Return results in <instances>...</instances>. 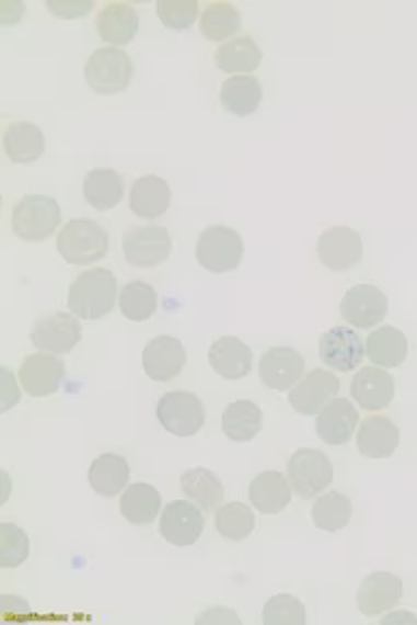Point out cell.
I'll return each mask as SVG.
<instances>
[{
  "label": "cell",
  "instance_id": "cell-40",
  "mask_svg": "<svg viewBox=\"0 0 417 625\" xmlns=\"http://www.w3.org/2000/svg\"><path fill=\"white\" fill-rule=\"evenodd\" d=\"M28 558V535L15 526L4 522L0 526V565L4 569H15Z\"/></svg>",
  "mask_w": 417,
  "mask_h": 625
},
{
  "label": "cell",
  "instance_id": "cell-19",
  "mask_svg": "<svg viewBox=\"0 0 417 625\" xmlns=\"http://www.w3.org/2000/svg\"><path fill=\"white\" fill-rule=\"evenodd\" d=\"M396 394L394 377L379 366L361 368L350 384V396L366 411H379L392 405Z\"/></svg>",
  "mask_w": 417,
  "mask_h": 625
},
{
  "label": "cell",
  "instance_id": "cell-14",
  "mask_svg": "<svg viewBox=\"0 0 417 625\" xmlns=\"http://www.w3.org/2000/svg\"><path fill=\"white\" fill-rule=\"evenodd\" d=\"M339 391V379L332 371L316 368L301 377V382L290 390V405L301 416H318Z\"/></svg>",
  "mask_w": 417,
  "mask_h": 625
},
{
  "label": "cell",
  "instance_id": "cell-22",
  "mask_svg": "<svg viewBox=\"0 0 417 625\" xmlns=\"http://www.w3.org/2000/svg\"><path fill=\"white\" fill-rule=\"evenodd\" d=\"M359 424V411L348 398H334L316 416V433L329 446L346 444Z\"/></svg>",
  "mask_w": 417,
  "mask_h": 625
},
{
  "label": "cell",
  "instance_id": "cell-8",
  "mask_svg": "<svg viewBox=\"0 0 417 625\" xmlns=\"http://www.w3.org/2000/svg\"><path fill=\"white\" fill-rule=\"evenodd\" d=\"M171 236L167 228L150 224L141 228H130L121 238V251L130 266L154 269L163 264L171 253Z\"/></svg>",
  "mask_w": 417,
  "mask_h": 625
},
{
  "label": "cell",
  "instance_id": "cell-30",
  "mask_svg": "<svg viewBox=\"0 0 417 625\" xmlns=\"http://www.w3.org/2000/svg\"><path fill=\"white\" fill-rule=\"evenodd\" d=\"M84 200L91 208L104 213L124 200V178L115 169L97 167L84 175Z\"/></svg>",
  "mask_w": 417,
  "mask_h": 625
},
{
  "label": "cell",
  "instance_id": "cell-16",
  "mask_svg": "<svg viewBox=\"0 0 417 625\" xmlns=\"http://www.w3.org/2000/svg\"><path fill=\"white\" fill-rule=\"evenodd\" d=\"M318 349L323 364L337 373H350L361 366L366 353L361 338L350 327H332L325 331L321 336Z\"/></svg>",
  "mask_w": 417,
  "mask_h": 625
},
{
  "label": "cell",
  "instance_id": "cell-35",
  "mask_svg": "<svg viewBox=\"0 0 417 625\" xmlns=\"http://www.w3.org/2000/svg\"><path fill=\"white\" fill-rule=\"evenodd\" d=\"M241 11L230 2H212L199 18V31L210 42H230L241 29Z\"/></svg>",
  "mask_w": 417,
  "mask_h": 625
},
{
  "label": "cell",
  "instance_id": "cell-31",
  "mask_svg": "<svg viewBox=\"0 0 417 625\" xmlns=\"http://www.w3.org/2000/svg\"><path fill=\"white\" fill-rule=\"evenodd\" d=\"M89 485L93 487L95 493L104 496V498H113L117 493L124 491V487H128V478H130V468L128 462L119 455L113 453H104L100 457L93 459V464L89 466Z\"/></svg>",
  "mask_w": 417,
  "mask_h": 625
},
{
  "label": "cell",
  "instance_id": "cell-39",
  "mask_svg": "<svg viewBox=\"0 0 417 625\" xmlns=\"http://www.w3.org/2000/svg\"><path fill=\"white\" fill-rule=\"evenodd\" d=\"M262 622L264 625H305L308 615H305V606L301 600H297L294 595L281 593V595L270 598L264 604Z\"/></svg>",
  "mask_w": 417,
  "mask_h": 625
},
{
  "label": "cell",
  "instance_id": "cell-13",
  "mask_svg": "<svg viewBox=\"0 0 417 625\" xmlns=\"http://www.w3.org/2000/svg\"><path fill=\"white\" fill-rule=\"evenodd\" d=\"M303 371V355L290 346H273L259 360V379L270 390H292L301 382Z\"/></svg>",
  "mask_w": 417,
  "mask_h": 625
},
{
  "label": "cell",
  "instance_id": "cell-32",
  "mask_svg": "<svg viewBox=\"0 0 417 625\" xmlns=\"http://www.w3.org/2000/svg\"><path fill=\"white\" fill-rule=\"evenodd\" d=\"M262 82L251 75L230 77L221 84V106L236 117L253 115L262 104Z\"/></svg>",
  "mask_w": 417,
  "mask_h": 625
},
{
  "label": "cell",
  "instance_id": "cell-45",
  "mask_svg": "<svg viewBox=\"0 0 417 625\" xmlns=\"http://www.w3.org/2000/svg\"><path fill=\"white\" fill-rule=\"evenodd\" d=\"M403 620H407V622H414V624L417 622L414 615H398V613H396V615H390V617H385L383 622H385V624H392V622H403Z\"/></svg>",
  "mask_w": 417,
  "mask_h": 625
},
{
  "label": "cell",
  "instance_id": "cell-33",
  "mask_svg": "<svg viewBox=\"0 0 417 625\" xmlns=\"http://www.w3.org/2000/svg\"><path fill=\"white\" fill-rule=\"evenodd\" d=\"M262 57H264L262 48L255 44V39L250 35H243V37H234L225 42L217 50L215 64L219 70L241 77V75H250L253 70H257V66L262 64Z\"/></svg>",
  "mask_w": 417,
  "mask_h": 625
},
{
  "label": "cell",
  "instance_id": "cell-28",
  "mask_svg": "<svg viewBox=\"0 0 417 625\" xmlns=\"http://www.w3.org/2000/svg\"><path fill=\"white\" fill-rule=\"evenodd\" d=\"M2 148L11 162H33L44 155L46 139L37 124L31 122H13L7 126L2 135Z\"/></svg>",
  "mask_w": 417,
  "mask_h": 625
},
{
  "label": "cell",
  "instance_id": "cell-41",
  "mask_svg": "<svg viewBox=\"0 0 417 625\" xmlns=\"http://www.w3.org/2000/svg\"><path fill=\"white\" fill-rule=\"evenodd\" d=\"M159 20L173 31L190 29L199 15L197 0H159L157 2Z\"/></svg>",
  "mask_w": 417,
  "mask_h": 625
},
{
  "label": "cell",
  "instance_id": "cell-26",
  "mask_svg": "<svg viewBox=\"0 0 417 625\" xmlns=\"http://www.w3.org/2000/svg\"><path fill=\"white\" fill-rule=\"evenodd\" d=\"M407 353H409L407 336L392 325L379 327L366 340V355L374 366L385 371L401 366L407 360Z\"/></svg>",
  "mask_w": 417,
  "mask_h": 625
},
{
  "label": "cell",
  "instance_id": "cell-15",
  "mask_svg": "<svg viewBox=\"0 0 417 625\" xmlns=\"http://www.w3.org/2000/svg\"><path fill=\"white\" fill-rule=\"evenodd\" d=\"M204 524V513L195 502L173 500L161 515V535L173 546H193L201 537Z\"/></svg>",
  "mask_w": 417,
  "mask_h": 625
},
{
  "label": "cell",
  "instance_id": "cell-44",
  "mask_svg": "<svg viewBox=\"0 0 417 625\" xmlns=\"http://www.w3.org/2000/svg\"><path fill=\"white\" fill-rule=\"evenodd\" d=\"M228 622H232V624H241V620H239V615L236 613H232V611H228V609H212V611H208V613H204V615H199L197 617V624H228Z\"/></svg>",
  "mask_w": 417,
  "mask_h": 625
},
{
  "label": "cell",
  "instance_id": "cell-9",
  "mask_svg": "<svg viewBox=\"0 0 417 625\" xmlns=\"http://www.w3.org/2000/svg\"><path fill=\"white\" fill-rule=\"evenodd\" d=\"M83 338L79 316L72 312H50L39 316L31 329V342L46 353H70Z\"/></svg>",
  "mask_w": 417,
  "mask_h": 625
},
{
  "label": "cell",
  "instance_id": "cell-43",
  "mask_svg": "<svg viewBox=\"0 0 417 625\" xmlns=\"http://www.w3.org/2000/svg\"><path fill=\"white\" fill-rule=\"evenodd\" d=\"M0 377H2V402H0V409L7 411V409H11L20 400V391H18V384H15V379H13L9 368H2Z\"/></svg>",
  "mask_w": 417,
  "mask_h": 625
},
{
  "label": "cell",
  "instance_id": "cell-17",
  "mask_svg": "<svg viewBox=\"0 0 417 625\" xmlns=\"http://www.w3.org/2000/svg\"><path fill=\"white\" fill-rule=\"evenodd\" d=\"M318 258L332 271H348L361 262L363 242L359 232L348 226H335L318 238Z\"/></svg>",
  "mask_w": 417,
  "mask_h": 625
},
{
  "label": "cell",
  "instance_id": "cell-37",
  "mask_svg": "<svg viewBox=\"0 0 417 625\" xmlns=\"http://www.w3.org/2000/svg\"><path fill=\"white\" fill-rule=\"evenodd\" d=\"M215 526L223 539L243 542L255 529V515L245 502H228L217 509Z\"/></svg>",
  "mask_w": 417,
  "mask_h": 625
},
{
  "label": "cell",
  "instance_id": "cell-6",
  "mask_svg": "<svg viewBox=\"0 0 417 625\" xmlns=\"http://www.w3.org/2000/svg\"><path fill=\"white\" fill-rule=\"evenodd\" d=\"M157 418L171 435L193 438L206 422V409L199 396L193 391H167L157 405Z\"/></svg>",
  "mask_w": 417,
  "mask_h": 625
},
{
  "label": "cell",
  "instance_id": "cell-2",
  "mask_svg": "<svg viewBox=\"0 0 417 625\" xmlns=\"http://www.w3.org/2000/svg\"><path fill=\"white\" fill-rule=\"evenodd\" d=\"M61 226V208L55 197L24 195L11 213L13 235L26 242H42Z\"/></svg>",
  "mask_w": 417,
  "mask_h": 625
},
{
  "label": "cell",
  "instance_id": "cell-34",
  "mask_svg": "<svg viewBox=\"0 0 417 625\" xmlns=\"http://www.w3.org/2000/svg\"><path fill=\"white\" fill-rule=\"evenodd\" d=\"M264 424L262 409L251 400H234L223 411V433L232 442H251Z\"/></svg>",
  "mask_w": 417,
  "mask_h": 625
},
{
  "label": "cell",
  "instance_id": "cell-20",
  "mask_svg": "<svg viewBox=\"0 0 417 625\" xmlns=\"http://www.w3.org/2000/svg\"><path fill=\"white\" fill-rule=\"evenodd\" d=\"M208 360H210L212 371L219 377H223L228 382H239V379L250 375L253 353L241 338L223 336V338L212 342V346L208 351Z\"/></svg>",
  "mask_w": 417,
  "mask_h": 625
},
{
  "label": "cell",
  "instance_id": "cell-36",
  "mask_svg": "<svg viewBox=\"0 0 417 625\" xmlns=\"http://www.w3.org/2000/svg\"><path fill=\"white\" fill-rule=\"evenodd\" d=\"M350 515H352V502L348 496L339 491L323 493L312 507L314 526L325 533H337L346 529L350 522Z\"/></svg>",
  "mask_w": 417,
  "mask_h": 625
},
{
  "label": "cell",
  "instance_id": "cell-11",
  "mask_svg": "<svg viewBox=\"0 0 417 625\" xmlns=\"http://www.w3.org/2000/svg\"><path fill=\"white\" fill-rule=\"evenodd\" d=\"M403 600V580L390 571H374L363 578L357 591V609L363 617H379L394 611Z\"/></svg>",
  "mask_w": 417,
  "mask_h": 625
},
{
  "label": "cell",
  "instance_id": "cell-7",
  "mask_svg": "<svg viewBox=\"0 0 417 625\" xmlns=\"http://www.w3.org/2000/svg\"><path fill=\"white\" fill-rule=\"evenodd\" d=\"M288 478L299 498L321 496L334 480L332 459L316 448H299L288 462Z\"/></svg>",
  "mask_w": 417,
  "mask_h": 625
},
{
  "label": "cell",
  "instance_id": "cell-18",
  "mask_svg": "<svg viewBox=\"0 0 417 625\" xmlns=\"http://www.w3.org/2000/svg\"><path fill=\"white\" fill-rule=\"evenodd\" d=\"M186 364V349L173 336H159L143 349V371L152 382H173Z\"/></svg>",
  "mask_w": 417,
  "mask_h": 625
},
{
  "label": "cell",
  "instance_id": "cell-38",
  "mask_svg": "<svg viewBox=\"0 0 417 625\" xmlns=\"http://www.w3.org/2000/svg\"><path fill=\"white\" fill-rule=\"evenodd\" d=\"M159 308V295L154 286L146 282H130L119 293V310L135 322L150 320Z\"/></svg>",
  "mask_w": 417,
  "mask_h": 625
},
{
  "label": "cell",
  "instance_id": "cell-23",
  "mask_svg": "<svg viewBox=\"0 0 417 625\" xmlns=\"http://www.w3.org/2000/svg\"><path fill=\"white\" fill-rule=\"evenodd\" d=\"M292 485L290 478L281 471L268 469L257 474L250 485L251 504L264 515L281 513L292 500Z\"/></svg>",
  "mask_w": 417,
  "mask_h": 625
},
{
  "label": "cell",
  "instance_id": "cell-3",
  "mask_svg": "<svg viewBox=\"0 0 417 625\" xmlns=\"http://www.w3.org/2000/svg\"><path fill=\"white\" fill-rule=\"evenodd\" d=\"M111 249L108 232L93 219H72L57 236V251L66 262L86 266L106 258Z\"/></svg>",
  "mask_w": 417,
  "mask_h": 625
},
{
  "label": "cell",
  "instance_id": "cell-4",
  "mask_svg": "<svg viewBox=\"0 0 417 625\" xmlns=\"http://www.w3.org/2000/svg\"><path fill=\"white\" fill-rule=\"evenodd\" d=\"M135 77V64L121 48L106 46L93 50L84 64V80L100 95H115L128 89Z\"/></svg>",
  "mask_w": 417,
  "mask_h": 625
},
{
  "label": "cell",
  "instance_id": "cell-29",
  "mask_svg": "<svg viewBox=\"0 0 417 625\" xmlns=\"http://www.w3.org/2000/svg\"><path fill=\"white\" fill-rule=\"evenodd\" d=\"M179 489L186 500L195 502L206 513L217 511L223 504V482L208 468L186 469L179 476Z\"/></svg>",
  "mask_w": 417,
  "mask_h": 625
},
{
  "label": "cell",
  "instance_id": "cell-10",
  "mask_svg": "<svg viewBox=\"0 0 417 625\" xmlns=\"http://www.w3.org/2000/svg\"><path fill=\"white\" fill-rule=\"evenodd\" d=\"M387 312H390L387 295L372 284H357L348 288V293L339 304L341 318L357 329H370L381 325Z\"/></svg>",
  "mask_w": 417,
  "mask_h": 625
},
{
  "label": "cell",
  "instance_id": "cell-21",
  "mask_svg": "<svg viewBox=\"0 0 417 625\" xmlns=\"http://www.w3.org/2000/svg\"><path fill=\"white\" fill-rule=\"evenodd\" d=\"M401 442L398 427L385 416L366 418L357 433V448L368 459H390Z\"/></svg>",
  "mask_w": 417,
  "mask_h": 625
},
{
  "label": "cell",
  "instance_id": "cell-27",
  "mask_svg": "<svg viewBox=\"0 0 417 625\" xmlns=\"http://www.w3.org/2000/svg\"><path fill=\"white\" fill-rule=\"evenodd\" d=\"M163 507V498L157 487L150 482H132L124 489L119 511L132 526H148L157 522L159 511Z\"/></svg>",
  "mask_w": 417,
  "mask_h": 625
},
{
  "label": "cell",
  "instance_id": "cell-24",
  "mask_svg": "<svg viewBox=\"0 0 417 625\" xmlns=\"http://www.w3.org/2000/svg\"><path fill=\"white\" fill-rule=\"evenodd\" d=\"M95 29L106 44H111L115 48L126 46L139 33V13L130 4L111 2V4L100 9L97 20H95Z\"/></svg>",
  "mask_w": 417,
  "mask_h": 625
},
{
  "label": "cell",
  "instance_id": "cell-1",
  "mask_svg": "<svg viewBox=\"0 0 417 625\" xmlns=\"http://www.w3.org/2000/svg\"><path fill=\"white\" fill-rule=\"evenodd\" d=\"M117 299V280L108 269L95 266L83 271L70 286L68 308L83 320H100L113 312Z\"/></svg>",
  "mask_w": 417,
  "mask_h": 625
},
{
  "label": "cell",
  "instance_id": "cell-25",
  "mask_svg": "<svg viewBox=\"0 0 417 625\" xmlns=\"http://www.w3.org/2000/svg\"><path fill=\"white\" fill-rule=\"evenodd\" d=\"M171 204V189L167 180L159 175H141L135 180L130 191V211L148 221L163 217Z\"/></svg>",
  "mask_w": 417,
  "mask_h": 625
},
{
  "label": "cell",
  "instance_id": "cell-42",
  "mask_svg": "<svg viewBox=\"0 0 417 625\" xmlns=\"http://www.w3.org/2000/svg\"><path fill=\"white\" fill-rule=\"evenodd\" d=\"M46 7L59 15V18H66V20H72V18H81L84 13H89L93 9V2L91 0H79V2H70V0H48Z\"/></svg>",
  "mask_w": 417,
  "mask_h": 625
},
{
  "label": "cell",
  "instance_id": "cell-5",
  "mask_svg": "<svg viewBox=\"0 0 417 625\" xmlns=\"http://www.w3.org/2000/svg\"><path fill=\"white\" fill-rule=\"evenodd\" d=\"M197 262L210 273L236 271L243 262V238L228 226H210L197 238Z\"/></svg>",
  "mask_w": 417,
  "mask_h": 625
},
{
  "label": "cell",
  "instance_id": "cell-12",
  "mask_svg": "<svg viewBox=\"0 0 417 625\" xmlns=\"http://www.w3.org/2000/svg\"><path fill=\"white\" fill-rule=\"evenodd\" d=\"M18 377L28 396H53L66 379V364L55 353H33L22 362Z\"/></svg>",
  "mask_w": 417,
  "mask_h": 625
}]
</instances>
